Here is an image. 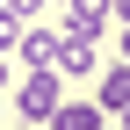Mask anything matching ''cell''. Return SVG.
<instances>
[{"label":"cell","mask_w":130,"mask_h":130,"mask_svg":"<svg viewBox=\"0 0 130 130\" xmlns=\"http://www.w3.org/2000/svg\"><path fill=\"white\" fill-rule=\"evenodd\" d=\"M116 123H123V130H130V108H123V116H116Z\"/></svg>","instance_id":"11"},{"label":"cell","mask_w":130,"mask_h":130,"mask_svg":"<svg viewBox=\"0 0 130 130\" xmlns=\"http://www.w3.org/2000/svg\"><path fill=\"white\" fill-rule=\"evenodd\" d=\"M58 72H65V79H87V72H94V36H65Z\"/></svg>","instance_id":"4"},{"label":"cell","mask_w":130,"mask_h":130,"mask_svg":"<svg viewBox=\"0 0 130 130\" xmlns=\"http://www.w3.org/2000/svg\"><path fill=\"white\" fill-rule=\"evenodd\" d=\"M14 51H22L29 65H58V51H65V29H43V22H29Z\"/></svg>","instance_id":"2"},{"label":"cell","mask_w":130,"mask_h":130,"mask_svg":"<svg viewBox=\"0 0 130 130\" xmlns=\"http://www.w3.org/2000/svg\"><path fill=\"white\" fill-rule=\"evenodd\" d=\"M116 14H123V22H130V0H116Z\"/></svg>","instance_id":"10"},{"label":"cell","mask_w":130,"mask_h":130,"mask_svg":"<svg viewBox=\"0 0 130 130\" xmlns=\"http://www.w3.org/2000/svg\"><path fill=\"white\" fill-rule=\"evenodd\" d=\"M0 87H7V51H0Z\"/></svg>","instance_id":"9"},{"label":"cell","mask_w":130,"mask_h":130,"mask_svg":"<svg viewBox=\"0 0 130 130\" xmlns=\"http://www.w3.org/2000/svg\"><path fill=\"white\" fill-rule=\"evenodd\" d=\"M14 101H22L29 123H51L58 101H65V72H58V65H29V79H22V94H14Z\"/></svg>","instance_id":"1"},{"label":"cell","mask_w":130,"mask_h":130,"mask_svg":"<svg viewBox=\"0 0 130 130\" xmlns=\"http://www.w3.org/2000/svg\"><path fill=\"white\" fill-rule=\"evenodd\" d=\"M94 101H101V116H123L130 108V58H116L101 72V94H94Z\"/></svg>","instance_id":"3"},{"label":"cell","mask_w":130,"mask_h":130,"mask_svg":"<svg viewBox=\"0 0 130 130\" xmlns=\"http://www.w3.org/2000/svg\"><path fill=\"white\" fill-rule=\"evenodd\" d=\"M22 29H29L22 14H7V7H0V51H14V43H22Z\"/></svg>","instance_id":"6"},{"label":"cell","mask_w":130,"mask_h":130,"mask_svg":"<svg viewBox=\"0 0 130 130\" xmlns=\"http://www.w3.org/2000/svg\"><path fill=\"white\" fill-rule=\"evenodd\" d=\"M51 130H101V101H58Z\"/></svg>","instance_id":"5"},{"label":"cell","mask_w":130,"mask_h":130,"mask_svg":"<svg viewBox=\"0 0 130 130\" xmlns=\"http://www.w3.org/2000/svg\"><path fill=\"white\" fill-rule=\"evenodd\" d=\"M116 51H123V58H130V22H123V29H116Z\"/></svg>","instance_id":"8"},{"label":"cell","mask_w":130,"mask_h":130,"mask_svg":"<svg viewBox=\"0 0 130 130\" xmlns=\"http://www.w3.org/2000/svg\"><path fill=\"white\" fill-rule=\"evenodd\" d=\"M43 7H51V0H7V14H22V22H36Z\"/></svg>","instance_id":"7"}]
</instances>
